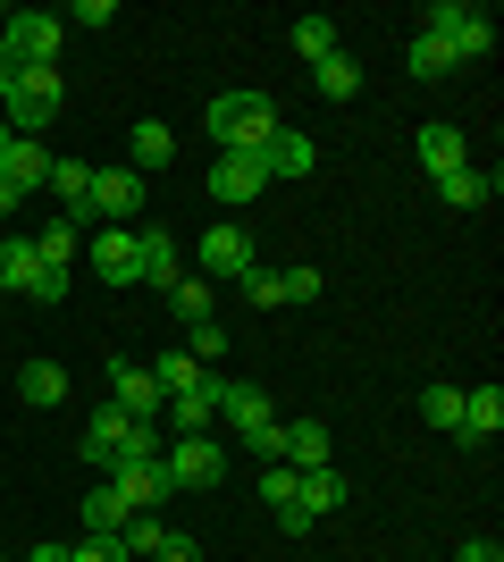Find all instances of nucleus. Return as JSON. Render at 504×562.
Returning a JSON list of instances; mask_svg holds the SVG:
<instances>
[{"mask_svg":"<svg viewBox=\"0 0 504 562\" xmlns=\"http://www.w3.org/2000/svg\"><path fill=\"white\" fill-rule=\"evenodd\" d=\"M202 126H211V143L227 151V160H261V143L278 135L287 117H278V101H269V93H211Z\"/></svg>","mask_w":504,"mask_h":562,"instance_id":"nucleus-1","label":"nucleus"},{"mask_svg":"<svg viewBox=\"0 0 504 562\" xmlns=\"http://www.w3.org/2000/svg\"><path fill=\"white\" fill-rule=\"evenodd\" d=\"M0 126H9V135H43L51 117H59V68H18V85H9V93H0Z\"/></svg>","mask_w":504,"mask_h":562,"instance_id":"nucleus-2","label":"nucleus"},{"mask_svg":"<svg viewBox=\"0 0 504 562\" xmlns=\"http://www.w3.org/2000/svg\"><path fill=\"white\" fill-rule=\"evenodd\" d=\"M59 34H68V18H51V9H9V25H0L18 68H59Z\"/></svg>","mask_w":504,"mask_h":562,"instance_id":"nucleus-3","label":"nucleus"},{"mask_svg":"<svg viewBox=\"0 0 504 562\" xmlns=\"http://www.w3.org/2000/svg\"><path fill=\"white\" fill-rule=\"evenodd\" d=\"M85 218H101V227H144V177H135V168H93Z\"/></svg>","mask_w":504,"mask_h":562,"instance_id":"nucleus-4","label":"nucleus"},{"mask_svg":"<svg viewBox=\"0 0 504 562\" xmlns=\"http://www.w3.org/2000/svg\"><path fill=\"white\" fill-rule=\"evenodd\" d=\"M160 462H168V479H177V495H211L219 479H227V453H219L211 437H177Z\"/></svg>","mask_w":504,"mask_h":562,"instance_id":"nucleus-5","label":"nucleus"},{"mask_svg":"<svg viewBox=\"0 0 504 562\" xmlns=\"http://www.w3.org/2000/svg\"><path fill=\"white\" fill-rule=\"evenodd\" d=\"M253 269H261V260H253V235L244 227H211L202 235V278L211 285H244Z\"/></svg>","mask_w":504,"mask_h":562,"instance_id":"nucleus-6","label":"nucleus"},{"mask_svg":"<svg viewBox=\"0 0 504 562\" xmlns=\"http://www.w3.org/2000/svg\"><path fill=\"white\" fill-rule=\"evenodd\" d=\"M110 403H119L126 420H152V428H160V412H168V386L144 370V361H119V370H110Z\"/></svg>","mask_w":504,"mask_h":562,"instance_id":"nucleus-7","label":"nucleus"},{"mask_svg":"<svg viewBox=\"0 0 504 562\" xmlns=\"http://www.w3.org/2000/svg\"><path fill=\"white\" fill-rule=\"evenodd\" d=\"M110 487H119L126 513H160L177 495V479H168V462H126V470H110Z\"/></svg>","mask_w":504,"mask_h":562,"instance_id":"nucleus-8","label":"nucleus"},{"mask_svg":"<svg viewBox=\"0 0 504 562\" xmlns=\"http://www.w3.org/2000/svg\"><path fill=\"white\" fill-rule=\"evenodd\" d=\"M186 278V260H177V244H168L160 227H135V285H152V294H168V285Z\"/></svg>","mask_w":504,"mask_h":562,"instance_id":"nucleus-9","label":"nucleus"},{"mask_svg":"<svg viewBox=\"0 0 504 562\" xmlns=\"http://www.w3.org/2000/svg\"><path fill=\"white\" fill-rule=\"evenodd\" d=\"M261 186H269L261 160H227V151L211 160V202H219V211H244V202H261Z\"/></svg>","mask_w":504,"mask_h":562,"instance_id":"nucleus-10","label":"nucleus"},{"mask_svg":"<svg viewBox=\"0 0 504 562\" xmlns=\"http://www.w3.org/2000/svg\"><path fill=\"white\" fill-rule=\"evenodd\" d=\"M320 168V143L303 135V126H278V135L261 143V177H312Z\"/></svg>","mask_w":504,"mask_h":562,"instance_id":"nucleus-11","label":"nucleus"},{"mask_svg":"<svg viewBox=\"0 0 504 562\" xmlns=\"http://www.w3.org/2000/svg\"><path fill=\"white\" fill-rule=\"evenodd\" d=\"M219 386H227V378H202V386H186V395H168L160 420L177 428V437H202V428L219 420Z\"/></svg>","mask_w":504,"mask_h":562,"instance_id":"nucleus-12","label":"nucleus"},{"mask_svg":"<svg viewBox=\"0 0 504 562\" xmlns=\"http://www.w3.org/2000/svg\"><path fill=\"white\" fill-rule=\"evenodd\" d=\"M119 437H126V412H119V403H101L93 420H85V470L110 479V470H119Z\"/></svg>","mask_w":504,"mask_h":562,"instance_id":"nucleus-13","label":"nucleus"},{"mask_svg":"<svg viewBox=\"0 0 504 562\" xmlns=\"http://www.w3.org/2000/svg\"><path fill=\"white\" fill-rule=\"evenodd\" d=\"M93 278L101 285H135V227H101L93 235Z\"/></svg>","mask_w":504,"mask_h":562,"instance_id":"nucleus-14","label":"nucleus"},{"mask_svg":"<svg viewBox=\"0 0 504 562\" xmlns=\"http://www.w3.org/2000/svg\"><path fill=\"white\" fill-rule=\"evenodd\" d=\"M43 285V252L34 235H0V294H34Z\"/></svg>","mask_w":504,"mask_h":562,"instance_id":"nucleus-15","label":"nucleus"},{"mask_svg":"<svg viewBox=\"0 0 504 562\" xmlns=\"http://www.w3.org/2000/svg\"><path fill=\"white\" fill-rule=\"evenodd\" d=\"M437 193H446V211H488V202H496V168L462 160L455 177H437Z\"/></svg>","mask_w":504,"mask_h":562,"instance_id":"nucleus-16","label":"nucleus"},{"mask_svg":"<svg viewBox=\"0 0 504 562\" xmlns=\"http://www.w3.org/2000/svg\"><path fill=\"white\" fill-rule=\"evenodd\" d=\"M496 428H504V395H496V386H471V395H462V428H455V437H462V446H488Z\"/></svg>","mask_w":504,"mask_h":562,"instance_id":"nucleus-17","label":"nucleus"},{"mask_svg":"<svg viewBox=\"0 0 504 562\" xmlns=\"http://www.w3.org/2000/svg\"><path fill=\"white\" fill-rule=\"evenodd\" d=\"M18 403H34V412L68 403V370L59 361H18Z\"/></svg>","mask_w":504,"mask_h":562,"instance_id":"nucleus-18","label":"nucleus"},{"mask_svg":"<svg viewBox=\"0 0 504 562\" xmlns=\"http://www.w3.org/2000/svg\"><path fill=\"white\" fill-rule=\"evenodd\" d=\"M219 420L253 437V428H269L278 412H269V395H261V386H219Z\"/></svg>","mask_w":504,"mask_h":562,"instance_id":"nucleus-19","label":"nucleus"},{"mask_svg":"<svg viewBox=\"0 0 504 562\" xmlns=\"http://www.w3.org/2000/svg\"><path fill=\"white\" fill-rule=\"evenodd\" d=\"M51 193L68 202L76 227H93V218H85V202H93V168H85V160H51Z\"/></svg>","mask_w":504,"mask_h":562,"instance_id":"nucleus-20","label":"nucleus"},{"mask_svg":"<svg viewBox=\"0 0 504 562\" xmlns=\"http://www.w3.org/2000/svg\"><path fill=\"white\" fill-rule=\"evenodd\" d=\"M294 504H303V513H336V504H345V479H336V462L328 470H294Z\"/></svg>","mask_w":504,"mask_h":562,"instance_id":"nucleus-21","label":"nucleus"},{"mask_svg":"<svg viewBox=\"0 0 504 562\" xmlns=\"http://www.w3.org/2000/svg\"><path fill=\"white\" fill-rule=\"evenodd\" d=\"M126 151H135V177H144V168H168V160H177V135H168L160 117H144V126L126 135Z\"/></svg>","mask_w":504,"mask_h":562,"instance_id":"nucleus-22","label":"nucleus"},{"mask_svg":"<svg viewBox=\"0 0 504 562\" xmlns=\"http://www.w3.org/2000/svg\"><path fill=\"white\" fill-rule=\"evenodd\" d=\"M446 50H455V68H462V59H488V50H496V18H488V9H471V18L446 34Z\"/></svg>","mask_w":504,"mask_h":562,"instance_id":"nucleus-23","label":"nucleus"},{"mask_svg":"<svg viewBox=\"0 0 504 562\" xmlns=\"http://www.w3.org/2000/svg\"><path fill=\"white\" fill-rule=\"evenodd\" d=\"M287 470H328V428H320V420L287 428Z\"/></svg>","mask_w":504,"mask_h":562,"instance_id":"nucleus-24","label":"nucleus"},{"mask_svg":"<svg viewBox=\"0 0 504 562\" xmlns=\"http://www.w3.org/2000/svg\"><path fill=\"white\" fill-rule=\"evenodd\" d=\"M421 168H429V177H455L462 168V135L455 126H421Z\"/></svg>","mask_w":504,"mask_h":562,"instance_id":"nucleus-25","label":"nucleus"},{"mask_svg":"<svg viewBox=\"0 0 504 562\" xmlns=\"http://www.w3.org/2000/svg\"><path fill=\"white\" fill-rule=\"evenodd\" d=\"M211 294H219L211 278H177V285H168V311H177L186 328H202V319H211Z\"/></svg>","mask_w":504,"mask_h":562,"instance_id":"nucleus-26","label":"nucleus"},{"mask_svg":"<svg viewBox=\"0 0 504 562\" xmlns=\"http://www.w3.org/2000/svg\"><path fill=\"white\" fill-rule=\"evenodd\" d=\"M312 76H320V101H354V93H361V68L345 59V50H328Z\"/></svg>","mask_w":504,"mask_h":562,"instance_id":"nucleus-27","label":"nucleus"},{"mask_svg":"<svg viewBox=\"0 0 504 562\" xmlns=\"http://www.w3.org/2000/svg\"><path fill=\"white\" fill-rule=\"evenodd\" d=\"M160 538H168V529H160V513H126V529H119L126 562H152V554H160Z\"/></svg>","mask_w":504,"mask_h":562,"instance_id":"nucleus-28","label":"nucleus"},{"mask_svg":"<svg viewBox=\"0 0 504 562\" xmlns=\"http://www.w3.org/2000/svg\"><path fill=\"white\" fill-rule=\"evenodd\" d=\"M85 529H101V538H119V529H126V504H119V487H110V479L85 495Z\"/></svg>","mask_w":504,"mask_h":562,"instance_id":"nucleus-29","label":"nucleus"},{"mask_svg":"<svg viewBox=\"0 0 504 562\" xmlns=\"http://www.w3.org/2000/svg\"><path fill=\"white\" fill-rule=\"evenodd\" d=\"M152 378H160L168 395H186V386H202V378H211V370H202L193 352H160V361H152Z\"/></svg>","mask_w":504,"mask_h":562,"instance_id":"nucleus-30","label":"nucleus"},{"mask_svg":"<svg viewBox=\"0 0 504 562\" xmlns=\"http://www.w3.org/2000/svg\"><path fill=\"white\" fill-rule=\"evenodd\" d=\"M76 235H85L76 218H59V227H43V235H34V252H43V269H68V260H76Z\"/></svg>","mask_w":504,"mask_h":562,"instance_id":"nucleus-31","label":"nucleus"},{"mask_svg":"<svg viewBox=\"0 0 504 562\" xmlns=\"http://www.w3.org/2000/svg\"><path fill=\"white\" fill-rule=\"evenodd\" d=\"M404 68H412V76H446V68H455V50L437 43V34H412V50H404Z\"/></svg>","mask_w":504,"mask_h":562,"instance_id":"nucleus-32","label":"nucleus"},{"mask_svg":"<svg viewBox=\"0 0 504 562\" xmlns=\"http://www.w3.org/2000/svg\"><path fill=\"white\" fill-rule=\"evenodd\" d=\"M294 50H303V59L320 68V59L336 50V18H303V25H294Z\"/></svg>","mask_w":504,"mask_h":562,"instance_id":"nucleus-33","label":"nucleus"},{"mask_svg":"<svg viewBox=\"0 0 504 562\" xmlns=\"http://www.w3.org/2000/svg\"><path fill=\"white\" fill-rule=\"evenodd\" d=\"M186 352H193V361H202V370H211V361H227V328H219V319H202V328H186Z\"/></svg>","mask_w":504,"mask_h":562,"instance_id":"nucleus-34","label":"nucleus"},{"mask_svg":"<svg viewBox=\"0 0 504 562\" xmlns=\"http://www.w3.org/2000/svg\"><path fill=\"white\" fill-rule=\"evenodd\" d=\"M421 412H429V428H462V386H429Z\"/></svg>","mask_w":504,"mask_h":562,"instance_id":"nucleus-35","label":"nucleus"},{"mask_svg":"<svg viewBox=\"0 0 504 562\" xmlns=\"http://www.w3.org/2000/svg\"><path fill=\"white\" fill-rule=\"evenodd\" d=\"M278 294H287V303H312V294H320V269H312V260L278 269Z\"/></svg>","mask_w":504,"mask_h":562,"instance_id":"nucleus-36","label":"nucleus"},{"mask_svg":"<svg viewBox=\"0 0 504 562\" xmlns=\"http://www.w3.org/2000/svg\"><path fill=\"white\" fill-rule=\"evenodd\" d=\"M68 562H126V546L101 538V529H85V546H68Z\"/></svg>","mask_w":504,"mask_h":562,"instance_id":"nucleus-37","label":"nucleus"},{"mask_svg":"<svg viewBox=\"0 0 504 562\" xmlns=\"http://www.w3.org/2000/svg\"><path fill=\"white\" fill-rule=\"evenodd\" d=\"M244 446L261 453V462H287V420H269V428H253V437H244Z\"/></svg>","mask_w":504,"mask_h":562,"instance_id":"nucleus-38","label":"nucleus"},{"mask_svg":"<svg viewBox=\"0 0 504 562\" xmlns=\"http://www.w3.org/2000/svg\"><path fill=\"white\" fill-rule=\"evenodd\" d=\"M244 294H253L261 311H278V303H287V294H278V269H253V278H244Z\"/></svg>","mask_w":504,"mask_h":562,"instance_id":"nucleus-39","label":"nucleus"},{"mask_svg":"<svg viewBox=\"0 0 504 562\" xmlns=\"http://www.w3.org/2000/svg\"><path fill=\"white\" fill-rule=\"evenodd\" d=\"M261 495H269V513H278V504H294V470H287V462H269V479H261Z\"/></svg>","mask_w":504,"mask_h":562,"instance_id":"nucleus-40","label":"nucleus"},{"mask_svg":"<svg viewBox=\"0 0 504 562\" xmlns=\"http://www.w3.org/2000/svg\"><path fill=\"white\" fill-rule=\"evenodd\" d=\"M152 562H202V546H193V538H177V529H168V538H160V554H152Z\"/></svg>","mask_w":504,"mask_h":562,"instance_id":"nucleus-41","label":"nucleus"},{"mask_svg":"<svg viewBox=\"0 0 504 562\" xmlns=\"http://www.w3.org/2000/svg\"><path fill=\"white\" fill-rule=\"evenodd\" d=\"M110 18H119V0H76L68 25H110Z\"/></svg>","mask_w":504,"mask_h":562,"instance_id":"nucleus-42","label":"nucleus"},{"mask_svg":"<svg viewBox=\"0 0 504 562\" xmlns=\"http://www.w3.org/2000/svg\"><path fill=\"white\" fill-rule=\"evenodd\" d=\"M455 562H504V546H496V538H471V546H462Z\"/></svg>","mask_w":504,"mask_h":562,"instance_id":"nucleus-43","label":"nucleus"},{"mask_svg":"<svg viewBox=\"0 0 504 562\" xmlns=\"http://www.w3.org/2000/svg\"><path fill=\"white\" fill-rule=\"evenodd\" d=\"M18 211H25V193L9 186V177H0V218H18Z\"/></svg>","mask_w":504,"mask_h":562,"instance_id":"nucleus-44","label":"nucleus"},{"mask_svg":"<svg viewBox=\"0 0 504 562\" xmlns=\"http://www.w3.org/2000/svg\"><path fill=\"white\" fill-rule=\"evenodd\" d=\"M9 85H18V50L0 43V93H9Z\"/></svg>","mask_w":504,"mask_h":562,"instance_id":"nucleus-45","label":"nucleus"},{"mask_svg":"<svg viewBox=\"0 0 504 562\" xmlns=\"http://www.w3.org/2000/svg\"><path fill=\"white\" fill-rule=\"evenodd\" d=\"M25 562H68V546H34V554H25Z\"/></svg>","mask_w":504,"mask_h":562,"instance_id":"nucleus-46","label":"nucleus"},{"mask_svg":"<svg viewBox=\"0 0 504 562\" xmlns=\"http://www.w3.org/2000/svg\"><path fill=\"white\" fill-rule=\"evenodd\" d=\"M0 25H9V9H0Z\"/></svg>","mask_w":504,"mask_h":562,"instance_id":"nucleus-47","label":"nucleus"}]
</instances>
